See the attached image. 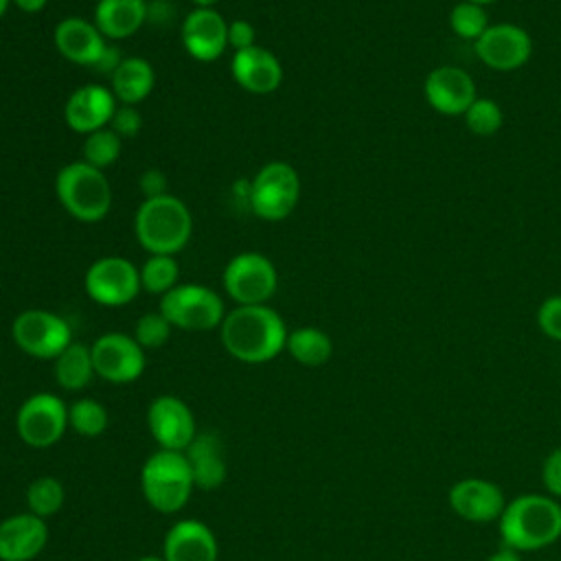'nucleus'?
I'll list each match as a JSON object with an SVG mask.
<instances>
[{
  "label": "nucleus",
  "mask_w": 561,
  "mask_h": 561,
  "mask_svg": "<svg viewBox=\"0 0 561 561\" xmlns=\"http://www.w3.org/2000/svg\"><path fill=\"white\" fill-rule=\"evenodd\" d=\"M287 324L270 305H237L226 311L219 337L230 357L243 364H265L287 344Z\"/></svg>",
  "instance_id": "f257e3e1"
},
{
  "label": "nucleus",
  "mask_w": 561,
  "mask_h": 561,
  "mask_svg": "<svg viewBox=\"0 0 561 561\" xmlns=\"http://www.w3.org/2000/svg\"><path fill=\"white\" fill-rule=\"evenodd\" d=\"M497 533L502 546L522 552H537L561 537V504L548 493H524L506 502Z\"/></svg>",
  "instance_id": "f03ea898"
},
{
  "label": "nucleus",
  "mask_w": 561,
  "mask_h": 561,
  "mask_svg": "<svg viewBox=\"0 0 561 561\" xmlns=\"http://www.w3.org/2000/svg\"><path fill=\"white\" fill-rule=\"evenodd\" d=\"M134 234L149 254L175 256L193 234V215L178 195L142 199L134 215Z\"/></svg>",
  "instance_id": "7ed1b4c3"
},
{
  "label": "nucleus",
  "mask_w": 561,
  "mask_h": 561,
  "mask_svg": "<svg viewBox=\"0 0 561 561\" xmlns=\"http://www.w3.org/2000/svg\"><path fill=\"white\" fill-rule=\"evenodd\" d=\"M55 195L61 208L81 224L103 221L112 208V184L105 171L83 160H72L57 171Z\"/></svg>",
  "instance_id": "20e7f679"
},
{
  "label": "nucleus",
  "mask_w": 561,
  "mask_h": 561,
  "mask_svg": "<svg viewBox=\"0 0 561 561\" xmlns=\"http://www.w3.org/2000/svg\"><path fill=\"white\" fill-rule=\"evenodd\" d=\"M193 489L195 482L184 451L158 449L142 462L140 491L153 511L162 515L182 511Z\"/></svg>",
  "instance_id": "39448f33"
},
{
  "label": "nucleus",
  "mask_w": 561,
  "mask_h": 561,
  "mask_svg": "<svg viewBox=\"0 0 561 561\" xmlns=\"http://www.w3.org/2000/svg\"><path fill=\"white\" fill-rule=\"evenodd\" d=\"M248 206L263 221L287 219L300 199V175L287 160L265 162L248 182Z\"/></svg>",
  "instance_id": "423d86ee"
},
{
  "label": "nucleus",
  "mask_w": 561,
  "mask_h": 561,
  "mask_svg": "<svg viewBox=\"0 0 561 561\" xmlns=\"http://www.w3.org/2000/svg\"><path fill=\"white\" fill-rule=\"evenodd\" d=\"M158 311L173 329L182 331H213L219 329L226 307L221 296L202 283H178L160 296Z\"/></svg>",
  "instance_id": "0eeeda50"
},
{
  "label": "nucleus",
  "mask_w": 561,
  "mask_h": 561,
  "mask_svg": "<svg viewBox=\"0 0 561 561\" xmlns=\"http://www.w3.org/2000/svg\"><path fill=\"white\" fill-rule=\"evenodd\" d=\"M221 283L237 305H267L278 289V272L270 256L248 250L226 263Z\"/></svg>",
  "instance_id": "6e6552de"
},
{
  "label": "nucleus",
  "mask_w": 561,
  "mask_h": 561,
  "mask_svg": "<svg viewBox=\"0 0 561 561\" xmlns=\"http://www.w3.org/2000/svg\"><path fill=\"white\" fill-rule=\"evenodd\" d=\"M15 346L35 359H55L72 344V329L66 318L48 309H24L11 322Z\"/></svg>",
  "instance_id": "1a4fd4ad"
},
{
  "label": "nucleus",
  "mask_w": 561,
  "mask_h": 561,
  "mask_svg": "<svg viewBox=\"0 0 561 561\" xmlns=\"http://www.w3.org/2000/svg\"><path fill=\"white\" fill-rule=\"evenodd\" d=\"M68 430V405L53 392H35L15 412V432L33 449L57 445Z\"/></svg>",
  "instance_id": "9d476101"
},
{
  "label": "nucleus",
  "mask_w": 561,
  "mask_h": 561,
  "mask_svg": "<svg viewBox=\"0 0 561 561\" xmlns=\"http://www.w3.org/2000/svg\"><path fill=\"white\" fill-rule=\"evenodd\" d=\"M83 287L92 302L103 307H125L140 291V270L125 256L107 254L90 263Z\"/></svg>",
  "instance_id": "9b49d317"
},
{
  "label": "nucleus",
  "mask_w": 561,
  "mask_h": 561,
  "mask_svg": "<svg viewBox=\"0 0 561 561\" xmlns=\"http://www.w3.org/2000/svg\"><path fill=\"white\" fill-rule=\"evenodd\" d=\"M96 377L110 383H131L147 366V351L123 331H107L90 344Z\"/></svg>",
  "instance_id": "f8f14e48"
},
{
  "label": "nucleus",
  "mask_w": 561,
  "mask_h": 561,
  "mask_svg": "<svg viewBox=\"0 0 561 561\" xmlns=\"http://www.w3.org/2000/svg\"><path fill=\"white\" fill-rule=\"evenodd\" d=\"M473 50L486 68L511 72L528 64L533 55V37L517 24L497 22L473 42Z\"/></svg>",
  "instance_id": "ddd939ff"
},
{
  "label": "nucleus",
  "mask_w": 561,
  "mask_h": 561,
  "mask_svg": "<svg viewBox=\"0 0 561 561\" xmlns=\"http://www.w3.org/2000/svg\"><path fill=\"white\" fill-rule=\"evenodd\" d=\"M147 427L160 449L186 451L197 436L188 403L175 394H158L147 408Z\"/></svg>",
  "instance_id": "4468645a"
},
{
  "label": "nucleus",
  "mask_w": 561,
  "mask_h": 561,
  "mask_svg": "<svg viewBox=\"0 0 561 561\" xmlns=\"http://www.w3.org/2000/svg\"><path fill=\"white\" fill-rule=\"evenodd\" d=\"M506 502L508 500L500 484L478 476L460 478L447 491V504L451 513L471 524L497 522Z\"/></svg>",
  "instance_id": "2eb2a0df"
},
{
  "label": "nucleus",
  "mask_w": 561,
  "mask_h": 561,
  "mask_svg": "<svg viewBox=\"0 0 561 561\" xmlns=\"http://www.w3.org/2000/svg\"><path fill=\"white\" fill-rule=\"evenodd\" d=\"M423 94L434 112L443 116H462L478 99V88L465 68L445 64L427 72Z\"/></svg>",
  "instance_id": "dca6fc26"
},
{
  "label": "nucleus",
  "mask_w": 561,
  "mask_h": 561,
  "mask_svg": "<svg viewBox=\"0 0 561 561\" xmlns=\"http://www.w3.org/2000/svg\"><path fill=\"white\" fill-rule=\"evenodd\" d=\"M116 107L118 101L112 94L110 85L85 83L68 94L64 103V121L75 134L88 136L96 129L107 127Z\"/></svg>",
  "instance_id": "f3484780"
},
{
  "label": "nucleus",
  "mask_w": 561,
  "mask_h": 561,
  "mask_svg": "<svg viewBox=\"0 0 561 561\" xmlns=\"http://www.w3.org/2000/svg\"><path fill=\"white\" fill-rule=\"evenodd\" d=\"M184 50L197 61H215L228 48V22L217 9H191L180 26Z\"/></svg>",
  "instance_id": "a211bd4d"
},
{
  "label": "nucleus",
  "mask_w": 561,
  "mask_h": 561,
  "mask_svg": "<svg viewBox=\"0 0 561 561\" xmlns=\"http://www.w3.org/2000/svg\"><path fill=\"white\" fill-rule=\"evenodd\" d=\"M53 44L66 61L88 68H96L105 48L110 46L105 35L96 28L92 20H83L77 15L64 18L55 24Z\"/></svg>",
  "instance_id": "6ab92c4d"
},
{
  "label": "nucleus",
  "mask_w": 561,
  "mask_h": 561,
  "mask_svg": "<svg viewBox=\"0 0 561 561\" xmlns=\"http://www.w3.org/2000/svg\"><path fill=\"white\" fill-rule=\"evenodd\" d=\"M230 75L234 83L250 94H272L283 83V64L265 46H250L232 53Z\"/></svg>",
  "instance_id": "aec40b11"
},
{
  "label": "nucleus",
  "mask_w": 561,
  "mask_h": 561,
  "mask_svg": "<svg viewBox=\"0 0 561 561\" xmlns=\"http://www.w3.org/2000/svg\"><path fill=\"white\" fill-rule=\"evenodd\" d=\"M48 543L46 519L15 513L0 522V561H33Z\"/></svg>",
  "instance_id": "412c9836"
},
{
  "label": "nucleus",
  "mask_w": 561,
  "mask_h": 561,
  "mask_svg": "<svg viewBox=\"0 0 561 561\" xmlns=\"http://www.w3.org/2000/svg\"><path fill=\"white\" fill-rule=\"evenodd\" d=\"M162 557L164 561H217L219 543L208 524L188 517L167 530Z\"/></svg>",
  "instance_id": "4be33fe9"
},
{
  "label": "nucleus",
  "mask_w": 561,
  "mask_h": 561,
  "mask_svg": "<svg viewBox=\"0 0 561 561\" xmlns=\"http://www.w3.org/2000/svg\"><path fill=\"white\" fill-rule=\"evenodd\" d=\"M195 489L202 491H215L217 486L224 484L226 480V458H224V447L217 434L213 432H197L193 443L184 451Z\"/></svg>",
  "instance_id": "5701e85b"
},
{
  "label": "nucleus",
  "mask_w": 561,
  "mask_h": 561,
  "mask_svg": "<svg viewBox=\"0 0 561 561\" xmlns=\"http://www.w3.org/2000/svg\"><path fill=\"white\" fill-rule=\"evenodd\" d=\"M149 18L147 0H96L92 22L105 39H127Z\"/></svg>",
  "instance_id": "b1692460"
},
{
  "label": "nucleus",
  "mask_w": 561,
  "mask_h": 561,
  "mask_svg": "<svg viewBox=\"0 0 561 561\" xmlns=\"http://www.w3.org/2000/svg\"><path fill=\"white\" fill-rule=\"evenodd\" d=\"M156 85V70L149 59L131 55L123 57L116 70L110 75V90L123 105L142 103Z\"/></svg>",
  "instance_id": "393cba45"
},
{
  "label": "nucleus",
  "mask_w": 561,
  "mask_h": 561,
  "mask_svg": "<svg viewBox=\"0 0 561 561\" xmlns=\"http://www.w3.org/2000/svg\"><path fill=\"white\" fill-rule=\"evenodd\" d=\"M53 375H55L57 386H61L64 390H70V392L83 390L96 375L90 346L81 344V342L68 344L53 359Z\"/></svg>",
  "instance_id": "a878e982"
},
{
  "label": "nucleus",
  "mask_w": 561,
  "mask_h": 561,
  "mask_svg": "<svg viewBox=\"0 0 561 561\" xmlns=\"http://www.w3.org/2000/svg\"><path fill=\"white\" fill-rule=\"evenodd\" d=\"M285 351L300 366L316 368V366H322L331 359L333 342H331L329 333H324L318 327H296L287 335Z\"/></svg>",
  "instance_id": "bb28decb"
},
{
  "label": "nucleus",
  "mask_w": 561,
  "mask_h": 561,
  "mask_svg": "<svg viewBox=\"0 0 561 561\" xmlns=\"http://www.w3.org/2000/svg\"><path fill=\"white\" fill-rule=\"evenodd\" d=\"M140 270V287L149 294L164 296L178 285L180 265L171 254H149Z\"/></svg>",
  "instance_id": "cd10ccee"
},
{
  "label": "nucleus",
  "mask_w": 561,
  "mask_h": 561,
  "mask_svg": "<svg viewBox=\"0 0 561 561\" xmlns=\"http://www.w3.org/2000/svg\"><path fill=\"white\" fill-rule=\"evenodd\" d=\"M26 506L28 513L46 519L55 513H59V508L64 506L66 500V491L61 480H57L55 476H37L28 486H26Z\"/></svg>",
  "instance_id": "c85d7f7f"
},
{
  "label": "nucleus",
  "mask_w": 561,
  "mask_h": 561,
  "mask_svg": "<svg viewBox=\"0 0 561 561\" xmlns=\"http://www.w3.org/2000/svg\"><path fill=\"white\" fill-rule=\"evenodd\" d=\"M110 414L105 405L96 399L83 397L68 405V427L85 438L101 436L107 430Z\"/></svg>",
  "instance_id": "c756f323"
},
{
  "label": "nucleus",
  "mask_w": 561,
  "mask_h": 561,
  "mask_svg": "<svg viewBox=\"0 0 561 561\" xmlns=\"http://www.w3.org/2000/svg\"><path fill=\"white\" fill-rule=\"evenodd\" d=\"M121 149H123V138L112 127H103V129H96V131L83 136L81 160L88 162L90 167L105 171L107 167H112L118 160Z\"/></svg>",
  "instance_id": "7c9ffc66"
},
{
  "label": "nucleus",
  "mask_w": 561,
  "mask_h": 561,
  "mask_svg": "<svg viewBox=\"0 0 561 561\" xmlns=\"http://www.w3.org/2000/svg\"><path fill=\"white\" fill-rule=\"evenodd\" d=\"M489 26H491L489 13H486V9L482 4H476V2H469V0H460L449 11V28L460 39L476 42Z\"/></svg>",
  "instance_id": "2f4dec72"
},
{
  "label": "nucleus",
  "mask_w": 561,
  "mask_h": 561,
  "mask_svg": "<svg viewBox=\"0 0 561 561\" xmlns=\"http://www.w3.org/2000/svg\"><path fill=\"white\" fill-rule=\"evenodd\" d=\"M465 118V125L467 129L473 134V136H493L502 129L504 125V114H502V107L493 101V99H486V96H478L469 107L467 112L462 114Z\"/></svg>",
  "instance_id": "473e14b6"
},
{
  "label": "nucleus",
  "mask_w": 561,
  "mask_h": 561,
  "mask_svg": "<svg viewBox=\"0 0 561 561\" xmlns=\"http://www.w3.org/2000/svg\"><path fill=\"white\" fill-rule=\"evenodd\" d=\"M171 324L169 320L160 313V311H149L142 313L136 324H134V340L145 348V351H153L167 344V340L171 337Z\"/></svg>",
  "instance_id": "72a5a7b5"
},
{
  "label": "nucleus",
  "mask_w": 561,
  "mask_h": 561,
  "mask_svg": "<svg viewBox=\"0 0 561 561\" xmlns=\"http://www.w3.org/2000/svg\"><path fill=\"white\" fill-rule=\"evenodd\" d=\"M537 327L539 331L554 340L561 342V294L557 296H548L539 309H537Z\"/></svg>",
  "instance_id": "f704fd0d"
},
{
  "label": "nucleus",
  "mask_w": 561,
  "mask_h": 561,
  "mask_svg": "<svg viewBox=\"0 0 561 561\" xmlns=\"http://www.w3.org/2000/svg\"><path fill=\"white\" fill-rule=\"evenodd\" d=\"M107 127H112L121 138H134L142 129V116H140L136 105L118 103V107H116Z\"/></svg>",
  "instance_id": "c9c22d12"
},
{
  "label": "nucleus",
  "mask_w": 561,
  "mask_h": 561,
  "mask_svg": "<svg viewBox=\"0 0 561 561\" xmlns=\"http://www.w3.org/2000/svg\"><path fill=\"white\" fill-rule=\"evenodd\" d=\"M541 482L548 495L561 500V445H557L541 462Z\"/></svg>",
  "instance_id": "e433bc0d"
},
{
  "label": "nucleus",
  "mask_w": 561,
  "mask_h": 561,
  "mask_svg": "<svg viewBox=\"0 0 561 561\" xmlns=\"http://www.w3.org/2000/svg\"><path fill=\"white\" fill-rule=\"evenodd\" d=\"M256 44V31L250 20H232L228 22V48L243 50Z\"/></svg>",
  "instance_id": "4c0bfd02"
},
{
  "label": "nucleus",
  "mask_w": 561,
  "mask_h": 561,
  "mask_svg": "<svg viewBox=\"0 0 561 561\" xmlns=\"http://www.w3.org/2000/svg\"><path fill=\"white\" fill-rule=\"evenodd\" d=\"M138 188H140V193H142L145 199L160 197V195H167V193H169V180H167V175H164L160 169H145V171L140 173Z\"/></svg>",
  "instance_id": "58836bf2"
},
{
  "label": "nucleus",
  "mask_w": 561,
  "mask_h": 561,
  "mask_svg": "<svg viewBox=\"0 0 561 561\" xmlns=\"http://www.w3.org/2000/svg\"><path fill=\"white\" fill-rule=\"evenodd\" d=\"M484 561H522V554L517 550H511L506 546H500L497 550H493Z\"/></svg>",
  "instance_id": "ea45409f"
},
{
  "label": "nucleus",
  "mask_w": 561,
  "mask_h": 561,
  "mask_svg": "<svg viewBox=\"0 0 561 561\" xmlns=\"http://www.w3.org/2000/svg\"><path fill=\"white\" fill-rule=\"evenodd\" d=\"M11 4L22 13H39L48 4V0H11Z\"/></svg>",
  "instance_id": "a19ab883"
},
{
  "label": "nucleus",
  "mask_w": 561,
  "mask_h": 561,
  "mask_svg": "<svg viewBox=\"0 0 561 561\" xmlns=\"http://www.w3.org/2000/svg\"><path fill=\"white\" fill-rule=\"evenodd\" d=\"M195 4V9H215V4L219 0H191Z\"/></svg>",
  "instance_id": "79ce46f5"
},
{
  "label": "nucleus",
  "mask_w": 561,
  "mask_h": 561,
  "mask_svg": "<svg viewBox=\"0 0 561 561\" xmlns=\"http://www.w3.org/2000/svg\"><path fill=\"white\" fill-rule=\"evenodd\" d=\"M136 561H164V557L160 554V557H156V554H145V557H140V559H136Z\"/></svg>",
  "instance_id": "37998d69"
},
{
  "label": "nucleus",
  "mask_w": 561,
  "mask_h": 561,
  "mask_svg": "<svg viewBox=\"0 0 561 561\" xmlns=\"http://www.w3.org/2000/svg\"><path fill=\"white\" fill-rule=\"evenodd\" d=\"M9 7H11V0H0V18L9 11Z\"/></svg>",
  "instance_id": "c03bdc74"
},
{
  "label": "nucleus",
  "mask_w": 561,
  "mask_h": 561,
  "mask_svg": "<svg viewBox=\"0 0 561 561\" xmlns=\"http://www.w3.org/2000/svg\"><path fill=\"white\" fill-rule=\"evenodd\" d=\"M469 2H476V4H482V7H486V4H491V2H495V0H469Z\"/></svg>",
  "instance_id": "a18cd8bd"
}]
</instances>
